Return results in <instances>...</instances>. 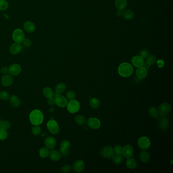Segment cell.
<instances>
[{"label":"cell","instance_id":"1","mask_svg":"<svg viewBox=\"0 0 173 173\" xmlns=\"http://www.w3.org/2000/svg\"><path fill=\"white\" fill-rule=\"evenodd\" d=\"M133 66L128 63H123L119 65L118 72L119 75L123 77H129L133 73Z\"/></svg>","mask_w":173,"mask_h":173},{"label":"cell","instance_id":"2","mask_svg":"<svg viewBox=\"0 0 173 173\" xmlns=\"http://www.w3.org/2000/svg\"><path fill=\"white\" fill-rule=\"evenodd\" d=\"M29 120L34 125H39L43 122L44 116L41 111L34 110L32 111L29 116Z\"/></svg>","mask_w":173,"mask_h":173},{"label":"cell","instance_id":"3","mask_svg":"<svg viewBox=\"0 0 173 173\" xmlns=\"http://www.w3.org/2000/svg\"><path fill=\"white\" fill-rule=\"evenodd\" d=\"M67 106V109L69 112L73 114L77 112L79 110L80 105L79 102L77 100L73 99L71 100L69 103H68Z\"/></svg>","mask_w":173,"mask_h":173},{"label":"cell","instance_id":"4","mask_svg":"<svg viewBox=\"0 0 173 173\" xmlns=\"http://www.w3.org/2000/svg\"><path fill=\"white\" fill-rule=\"evenodd\" d=\"M12 39L15 42L21 43L25 39L23 31L20 29H15L12 34Z\"/></svg>","mask_w":173,"mask_h":173},{"label":"cell","instance_id":"5","mask_svg":"<svg viewBox=\"0 0 173 173\" xmlns=\"http://www.w3.org/2000/svg\"><path fill=\"white\" fill-rule=\"evenodd\" d=\"M55 104L59 107H65L68 104V100L65 96L61 95V94H55L53 97Z\"/></svg>","mask_w":173,"mask_h":173},{"label":"cell","instance_id":"6","mask_svg":"<svg viewBox=\"0 0 173 173\" xmlns=\"http://www.w3.org/2000/svg\"><path fill=\"white\" fill-rule=\"evenodd\" d=\"M47 127L49 131L53 135H56L59 133V127L58 123L54 119H51L47 123Z\"/></svg>","mask_w":173,"mask_h":173},{"label":"cell","instance_id":"7","mask_svg":"<svg viewBox=\"0 0 173 173\" xmlns=\"http://www.w3.org/2000/svg\"><path fill=\"white\" fill-rule=\"evenodd\" d=\"M138 146L142 150H147L151 145L150 140L146 137H142L138 140Z\"/></svg>","mask_w":173,"mask_h":173},{"label":"cell","instance_id":"8","mask_svg":"<svg viewBox=\"0 0 173 173\" xmlns=\"http://www.w3.org/2000/svg\"><path fill=\"white\" fill-rule=\"evenodd\" d=\"M171 111V106L168 103H163L159 106V114L161 116H165L169 114Z\"/></svg>","mask_w":173,"mask_h":173},{"label":"cell","instance_id":"9","mask_svg":"<svg viewBox=\"0 0 173 173\" xmlns=\"http://www.w3.org/2000/svg\"><path fill=\"white\" fill-rule=\"evenodd\" d=\"M114 154V149L111 146H106L103 148L101 151V155L104 157L111 159Z\"/></svg>","mask_w":173,"mask_h":173},{"label":"cell","instance_id":"10","mask_svg":"<svg viewBox=\"0 0 173 173\" xmlns=\"http://www.w3.org/2000/svg\"><path fill=\"white\" fill-rule=\"evenodd\" d=\"M21 68L17 64H14L9 67L8 72L12 76H17L21 73Z\"/></svg>","mask_w":173,"mask_h":173},{"label":"cell","instance_id":"11","mask_svg":"<svg viewBox=\"0 0 173 173\" xmlns=\"http://www.w3.org/2000/svg\"><path fill=\"white\" fill-rule=\"evenodd\" d=\"M88 126L92 129H98L101 126L100 120L96 118H90L88 120Z\"/></svg>","mask_w":173,"mask_h":173},{"label":"cell","instance_id":"12","mask_svg":"<svg viewBox=\"0 0 173 173\" xmlns=\"http://www.w3.org/2000/svg\"><path fill=\"white\" fill-rule=\"evenodd\" d=\"M23 49V46L21 43L15 42L12 44L9 48V51L11 54L13 55H16L18 54L19 53L21 52Z\"/></svg>","mask_w":173,"mask_h":173},{"label":"cell","instance_id":"13","mask_svg":"<svg viewBox=\"0 0 173 173\" xmlns=\"http://www.w3.org/2000/svg\"><path fill=\"white\" fill-rule=\"evenodd\" d=\"M73 168L75 172L80 173L83 171L85 164L82 160H77L73 163Z\"/></svg>","mask_w":173,"mask_h":173},{"label":"cell","instance_id":"14","mask_svg":"<svg viewBox=\"0 0 173 173\" xmlns=\"http://www.w3.org/2000/svg\"><path fill=\"white\" fill-rule=\"evenodd\" d=\"M133 147L131 145H127L123 147L122 154L125 158L129 159L133 156Z\"/></svg>","mask_w":173,"mask_h":173},{"label":"cell","instance_id":"15","mask_svg":"<svg viewBox=\"0 0 173 173\" xmlns=\"http://www.w3.org/2000/svg\"><path fill=\"white\" fill-rule=\"evenodd\" d=\"M45 144L46 147L49 149H52L56 146V140L51 136H49L45 139Z\"/></svg>","mask_w":173,"mask_h":173},{"label":"cell","instance_id":"16","mask_svg":"<svg viewBox=\"0 0 173 173\" xmlns=\"http://www.w3.org/2000/svg\"><path fill=\"white\" fill-rule=\"evenodd\" d=\"M2 83L5 86L11 85L13 82L12 76L9 74H5L2 78Z\"/></svg>","mask_w":173,"mask_h":173},{"label":"cell","instance_id":"17","mask_svg":"<svg viewBox=\"0 0 173 173\" xmlns=\"http://www.w3.org/2000/svg\"><path fill=\"white\" fill-rule=\"evenodd\" d=\"M144 59L142 58L140 55H136L133 56L131 59V63L135 67H142L144 64Z\"/></svg>","mask_w":173,"mask_h":173},{"label":"cell","instance_id":"18","mask_svg":"<svg viewBox=\"0 0 173 173\" xmlns=\"http://www.w3.org/2000/svg\"><path fill=\"white\" fill-rule=\"evenodd\" d=\"M24 29L28 33H33L35 31L36 26L35 24L30 21L25 22L23 25Z\"/></svg>","mask_w":173,"mask_h":173},{"label":"cell","instance_id":"19","mask_svg":"<svg viewBox=\"0 0 173 173\" xmlns=\"http://www.w3.org/2000/svg\"><path fill=\"white\" fill-rule=\"evenodd\" d=\"M136 74L137 77L139 78L140 79H143L147 76V71L144 67H139L138 69L136 70Z\"/></svg>","mask_w":173,"mask_h":173},{"label":"cell","instance_id":"20","mask_svg":"<svg viewBox=\"0 0 173 173\" xmlns=\"http://www.w3.org/2000/svg\"><path fill=\"white\" fill-rule=\"evenodd\" d=\"M159 126L161 129H167L169 126V120L165 116H162L159 119Z\"/></svg>","mask_w":173,"mask_h":173},{"label":"cell","instance_id":"21","mask_svg":"<svg viewBox=\"0 0 173 173\" xmlns=\"http://www.w3.org/2000/svg\"><path fill=\"white\" fill-rule=\"evenodd\" d=\"M49 156L50 159L54 161H58L61 158V153L55 150H52L49 151Z\"/></svg>","mask_w":173,"mask_h":173},{"label":"cell","instance_id":"22","mask_svg":"<svg viewBox=\"0 0 173 173\" xmlns=\"http://www.w3.org/2000/svg\"><path fill=\"white\" fill-rule=\"evenodd\" d=\"M43 94L47 98H52L55 96V92L53 90L49 87H46L43 88Z\"/></svg>","mask_w":173,"mask_h":173},{"label":"cell","instance_id":"23","mask_svg":"<svg viewBox=\"0 0 173 173\" xmlns=\"http://www.w3.org/2000/svg\"><path fill=\"white\" fill-rule=\"evenodd\" d=\"M127 0H116L115 6L119 10H123L127 6Z\"/></svg>","mask_w":173,"mask_h":173},{"label":"cell","instance_id":"24","mask_svg":"<svg viewBox=\"0 0 173 173\" xmlns=\"http://www.w3.org/2000/svg\"><path fill=\"white\" fill-rule=\"evenodd\" d=\"M122 16L127 20H131L135 16V14L133 11L130 9H126L122 12Z\"/></svg>","mask_w":173,"mask_h":173},{"label":"cell","instance_id":"25","mask_svg":"<svg viewBox=\"0 0 173 173\" xmlns=\"http://www.w3.org/2000/svg\"><path fill=\"white\" fill-rule=\"evenodd\" d=\"M10 103L12 106L14 107H18L21 105V101L19 98L15 95H12L9 98Z\"/></svg>","mask_w":173,"mask_h":173},{"label":"cell","instance_id":"26","mask_svg":"<svg viewBox=\"0 0 173 173\" xmlns=\"http://www.w3.org/2000/svg\"><path fill=\"white\" fill-rule=\"evenodd\" d=\"M140 159L143 163H147L150 159V155L149 152L146 151H143L140 153Z\"/></svg>","mask_w":173,"mask_h":173},{"label":"cell","instance_id":"27","mask_svg":"<svg viewBox=\"0 0 173 173\" xmlns=\"http://www.w3.org/2000/svg\"><path fill=\"white\" fill-rule=\"evenodd\" d=\"M66 89V85L64 83H59L56 85L55 88V94H63L65 92Z\"/></svg>","mask_w":173,"mask_h":173},{"label":"cell","instance_id":"28","mask_svg":"<svg viewBox=\"0 0 173 173\" xmlns=\"http://www.w3.org/2000/svg\"><path fill=\"white\" fill-rule=\"evenodd\" d=\"M90 105L92 108L96 109L100 106V102L98 98H92L90 100Z\"/></svg>","mask_w":173,"mask_h":173},{"label":"cell","instance_id":"29","mask_svg":"<svg viewBox=\"0 0 173 173\" xmlns=\"http://www.w3.org/2000/svg\"><path fill=\"white\" fill-rule=\"evenodd\" d=\"M149 113L151 117L154 118H157L159 117V109L155 107H150L149 110Z\"/></svg>","mask_w":173,"mask_h":173},{"label":"cell","instance_id":"30","mask_svg":"<svg viewBox=\"0 0 173 173\" xmlns=\"http://www.w3.org/2000/svg\"><path fill=\"white\" fill-rule=\"evenodd\" d=\"M75 121L79 125H83L85 124L86 119L83 115H79L75 117Z\"/></svg>","mask_w":173,"mask_h":173},{"label":"cell","instance_id":"31","mask_svg":"<svg viewBox=\"0 0 173 173\" xmlns=\"http://www.w3.org/2000/svg\"><path fill=\"white\" fill-rule=\"evenodd\" d=\"M126 165L129 169H133L137 166V162L135 159L130 157L126 161Z\"/></svg>","mask_w":173,"mask_h":173},{"label":"cell","instance_id":"32","mask_svg":"<svg viewBox=\"0 0 173 173\" xmlns=\"http://www.w3.org/2000/svg\"><path fill=\"white\" fill-rule=\"evenodd\" d=\"M49 150L47 147H42L39 151V155L42 158H46L49 156Z\"/></svg>","mask_w":173,"mask_h":173},{"label":"cell","instance_id":"33","mask_svg":"<svg viewBox=\"0 0 173 173\" xmlns=\"http://www.w3.org/2000/svg\"><path fill=\"white\" fill-rule=\"evenodd\" d=\"M111 158L112 159L113 162L115 164H119L122 163L123 161V159L122 157H121V155H114Z\"/></svg>","mask_w":173,"mask_h":173},{"label":"cell","instance_id":"34","mask_svg":"<svg viewBox=\"0 0 173 173\" xmlns=\"http://www.w3.org/2000/svg\"><path fill=\"white\" fill-rule=\"evenodd\" d=\"M11 123L7 120H1L0 121V128H2L5 130H8L10 129Z\"/></svg>","mask_w":173,"mask_h":173},{"label":"cell","instance_id":"35","mask_svg":"<svg viewBox=\"0 0 173 173\" xmlns=\"http://www.w3.org/2000/svg\"><path fill=\"white\" fill-rule=\"evenodd\" d=\"M146 62L150 65H154L157 62L156 57L153 55H150L147 57Z\"/></svg>","mask_w":173,"mask_h":173},{"label":"cell","instance_id":"36","mask_svg":"<svg viewBox=\"0 0 173 173\" xmlns=\"http://www.w3.org/2000/svg\"><path fill=\"white\" fill-rule=\"evenodd\" d=\"M8 3L7 1H6V0H0V10H6L8 9Z\"/></svg>","mask_w":173,"mask_h":173},{"label":"cell","instance_id":"37","mask_svg":"<svg viewBox=\"0 0 173 173\" xmlns=\"http://www.w3.org/2000/svg\"><path fill=\"white\" fill-rule=\"evenodd\" d=\"M41 129L39 125H34L31 129V133L34 135L37 136L40 134Z\"/></svg>","mask_w":173,"mask_h":173},{"label":"cell","instance_id":"38","mask_svg":"<svg viewBox=\"0 0 173 173\" xmlns=\"http://www.w3.org/2000/svg\"><path fill=\"white\" fill-rule=\"evenodd\" d=\"M10 98V95L8 92L6 91L0 92V98L3 101H7Z\"/></svg>","mask_w":173,"mask_h":173},{"label":"cell","instance_id":"39","mask_svg":"<svg viewBox=\"0 0 173 173\" xmlns=\"http://www.w3.org/2000/svg\"><path fill=\"white\" fill-rule=\"evenodd\" d=\"M8 133L5 129L0 128V140H4L7 138Z\"/></svg>","mask_w":173,"mask_h":173},{"label":"cell","instance_id":"40","mask_svg":"<svg viewBox=\"0 0 173 173\" xmlns=\"http://www.w3.org/2000/svg\"><path fill=\"white\" fill-rule=\"evenodd\" d=\"M70 147V142L68 140H65L61 142V148L69 149Z\"/></svg>","mask_w":173,"mask_h":173},{"label":"cell","instance_id":"41","mask_svg":"<svg viewBox=\"0 0 173 173\" xmlns=\"http://www.w3.org/2000/svg\"><path fill=\"white\" fill-rule=\"evenodd\" d=\"M61 170L63 173H69L71 171V167L69 165H65L61 168Z\"/></svg>","mask_w":173,"mask_h":173},{"label":"cell","instance_id":"42","mask_svg":"<svg viewBox=\"0 0 173 173\" xmlns=\"http://www.w3.org/2000/svg\"><path fill=\"white\" fill-rule=\"evenodd\" d=\"M122 150H123V147H122V146L120 145H117L115 147L114 152L117 155H121L122 153Z\"/></svg>","mask_w":173,"mask_h":173},{"label":"cell","instance_id":"43","mask_svg":"<svg viewBox=\"0 0 173 173\" xmlns=\"http://www.w3.org/2000/svg\"><path fill=\"white\" fill-rule=\"evenodd\" d=\"M76 96V94L75 92L72 91V90H70L69 92H67V98L69 99V100H73L74 99V98Z\"/></svg>","mask_w":173,"mask_h":173},{"label":"cell","instance_id":"44","mask_svg":"<svg viewBox=\"0 0 173 173\" xmlns=\"http://www.w3.org/2000/svg\"><path fill=\"white\" fill-rule=\"evenodd\" d=\"M22 43H23V46L25 47H29L30 46H31V41L30 39L28 38H25Z\"/></svg>","mask_w":173,"mask_h":173},{"label":"cell","instance_id":"45","mask_svg":"<svg viewBox=\"0 0 173 173\" xmlns=\"http://www.w3.org/2000/svg\"><path fill=\"white\" fill-rule=\"evenodd\" d=\"M140 56L143 59H146L148 56V52L146 50H143L140 52Z\"/></svg>","mask_w":173,"mask_h":173},{"label":"cell","instance_id":"46","mask_svg":"<svg viewBox=\"0 0 173 173\" xmlns=\"http://www.w3.org/2000/svg\"><path fill=\"white\" fill-rule=\"evenodd\" d=\"M60 152L61 154L64 156H67L69 154V149H65V148H61L60 149Z\"/></svg>","mask_w":173,"mask_h":173},{"label":"cell","instance_id":"47","mask_svg":"<svg viewBox=\"0 0 173 173\" xmlns=\"http://www.w3.org/2000/svg\"><path fill=\"white\" fill-rule=\"evenodd\" d=\"M157 66L159 68H162L165 66V62L162 59H159L157 61Z\"/></svg>","mask_w":173,"mask_h":173},{"label":"cell","instance_id":"48","mask_svg":"<svg viewBox=\"0 0 173 173\" xmlns=\"http://www.w3.org/2000/svg\"><path fill=\"white\" fill-rule=\"evenodd\" d=\"M1 72L4 75L7 74L8 73V68L6 67H3L1 69Z\"/></svg>","mask_w":173,"mask_h":173},{"label":"cell","instance_id":"49","mask_svg":"<svg viewBox=\"0 0 173 173\" xmlns=\"http://www.w3.org/2000/svg\"><path fill=\"white\" fill-rule=\"evenodd\" d=\"M48 104L53 106L55 104V103H54V98H48Z\"/></svg>","mask_w":173,"mask_h":173},{"label":"cell","instance_id":"50","mask_svg":"<svg viewBox=\"0 0 173 173\" xmlns=\"http://www.w3.org/2000/svg\"><path fill=\"white\" fill-rule=\"evenodd\" d=\"M150 66L151 65L148 64V63H147L146 62H144V64H143V65L142 66V67H144L145 69H146L147 70H149V69H150Z\"/></svg>","mask_w":173,"mask_h":173},{"label":"cell","instance_id":"51","mask_svg":"<svg viewBox=\"0 0 173 173\" xmlns=\"http://www.w3.org/2000/svg\"><path fill=\"white\" fill-rule=\"evenodd\" d=\"M122 10H118L117 11V13H116V15H117V16L118 17H120L122 16Z\"/></svg>","mask_w":173,"mask_h":173},{"label":"cell","instance_id":"52","mask_svg":"<svg viewBox=\"0 0 173 173\" xmlns=\"http://www.w3.org/2000/svg\"><path fill=\"white\" fill-rule=\"evenodd\" d=\"M49 112L50 113L54 112V107H51L49 109Z\"/></svg>","mask_w":173,"mask_h":173}]
</instances>
